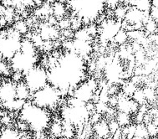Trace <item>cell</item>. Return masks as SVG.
<instances>
[{"label": "cell", "instance_id": "obj_1", "mask_svg": "<svg viewBox=\"0 0 158 139\" xmlns=\"http://www.w3.org/2000/svg\"><path fill=\"white\" fill-rule=\"evenodd\" d=\"M69 9L82 23H93L106 9V0H68Z\"/></svg>", "mask_w": 158, "mask_h": 139}, {"label": "cell", "instance_id": "obj_2", "mask_svg": "<svg viewBox=\"0 0 158 139\" xmlns=\"http://www.w3.org/2000/svg\"><path fill=\"white\" fill-rule=\"evenodd\" d=\"M19 112L20 121L35 133H44L49 127L50 116L48 110L38 107L30 101H27Z\"/></svg>", "mask_w": 158, "mask_h": 139}, {"label": "cell", "instance_id": "obj_3", "mask_svg": "<svg viewBox=\"0 0 158 139\" xmlns=\"http://www.w3.org/2000/svg\"><path fill=\"white\" fill-rule=\"evenodd\" d=\"M58 64L63 69L70 85V90L75 89L83 81L85 76L84 58L74 51H68L58 59Z\"/></svg>", "mask_w": 158, "mask_h": 139}, {"label": "cell", "instance_id": "obj_4", "mask_svg": "<svg viewBox=\"0 0 158 139\" xmlns=\"http://www.w3.org/2000/svg\"><path fill=\"white\" fill-rule=\"evenodd\" d=\"M22 37L15 29L1 31L0 35V58L10 61L14 55L20 50Z\"/></svg>", "mask_w": 158, "mask_h": 139}, {"label": "cell", "instance_id": "obj_5", "mask_svg": "<svg viewBox=\"0 0 158 139\" xmlns=\"http://www.w3.org/2000/svg\"><path fill=\"white\" fill-rule=\"evenodd\" d=\"M62 93L49 84L40 90L32 93L30 102L38 107L49 110L54 108L60 102Z\"/></svg>", "mask_w": 158, "mask_h": 139}, {"label": "cell", "instance_id": "obj_6", "mask_svg": "<svg viewBox=\"0 0 158 139\" xmlns=\"http://www.w3.org/2000/svg\"><path fill=\"white\" fill-rule=\"evenodd\" d=\"M23 81L29 87L30 91L34 93L49 84L48 71L44 67L35 65L23 75Z\"/></svg>", "mask_w": 158, "mask_h": 139}, {"label": "cell", "instance_id": "obj_7", "mask_svg": "<svg viewBox=\"0 0 158 139\" xmlns=\"http://www.w3.org/2000/svg\"><path fill=\"white\" fill-rule=\"evenodd\" d=\"M38 55L29 54L19 50L9 61V66L14 72L25 74L29 70L37 65Z\"/></svg>", "mask_w": 158, "mask_h": 139}, {"label": "cell", "instance_id": "obj_8", "mask_svg": "<svg viewBox=\"0 0 158 139\" xmlns=\"http://www.w3.org/2000/svg\"><path fill=\"white\" fill-rule=\"evenodd\" d=\"M61 115L64 120L69 122L75 127L81 126L89 119V112L86 108L85 104L79 107H71L68 105L63 107Z\"/></svg>", "mask_w": 158, "mask_h": 139}, {"label": "cell", "instance_id": "obj_9", "mask_svg": "<svg viewBox=\"0 0 158 139\" xmlns=\"http://www.w3.org/2000/svg\"><path fill=\"white\" fill-rule=\"evenodd\" d=\"M47 71L49 84L60 91L62 95L64 93H68L70 90V85L65 73L60 66V65L57 63L55 66L49 68Z\"/></svg>", "mask_w": 158, "mask_h": 139}, {"label": "cell", "instance_id": "obj_10", "mask_svg": "<svg viewBox=\"0 0 158 139\" xmlns=\"http://www.w3.org/2000/svg\"><path fill=\"white\" fill-rule=\"evenodd\" d=\"M97 88L98 85L95 79H89L75 87L73 90V96L86 104L94 99L95 91L97 90Z\"/></svg>", "mask_w": 158, "mask_h": 139}, {"label": "cell", "instance_id": "obj_11", "mask_svg": "<svg viewBox=\"0 0 158 139\" xmlns=\"http://www.w3.org/2000/svg\"><path fill=\"white\" fill-rule=\"evenodd\" d=\"M121 26H122V23L121 21L119 20L110 19L106 22H104L101 25V33H100L101 40L109 41L113 40L118 31L121 29Z\"/></svg>", "mask_w": 158, "mask_h": 139}, {"label": "cell", "instance_id": "obj_12", "mask_svg": "<svg viewBox=\"0 0 158 139\" xmlns=\"http://www.w3.org/2000/svg\"><path fill=\"white\" fill-rule=\"evenodd\" d=\"M16 97V83L12 80L3 81L0 85V100L2 104L12 102Z\"/></svg>", "mask_w": 158, "mask_h": 139}, {"label": "cell", "instance_id": "obj_13", "mask_svg": "<svg viewBox=\"0 0 158 139\" xmlns=\"http://www.w3.org/2000/svg\"><path fill=\"white\" fill-rule=\"evenodd\" d=\"M122 67L117 61H113L106 65L105 75L107 81L110 84H116L122 78Z\"/></svg>", "mask_w": 158, "mask_h": 139}, {"label": "cell", "instance_id": "obj_14", "mask_svg": "<svg viewBox=\"0 0 158 139\" xmlns=\"http://www.w3.org/2000/svg\"><path fill=\"white\" fill-rule=\"evenodd\" d=\"M116 107L119 112L127 113H135L139 109V105L132 99L129 98L127 96H124L121 97H118V102Z\"/></svg>", "mask_w": 158, "mask_h": 139}, {"label": "cell", "instance_id": "obj_15", "mask_svg": "<svg viewBox=\"0 0 158 139\" xmlns=\"http://www.w3.org/2000/svg\"><path fill=\"white\" fill-rule=\"evenodd\" d=\"M91 44L89 41L76 40L72 42V51H74L83 58L84 56L89 55L91 51Z\"/></svg>", "mask_w": 158, "mask_h": 139}, {"label": "cell", "instance_id": "obj_16", "mask_svg": "<svg viewBox=\"0 0 158 139\" xmlns=\"http://www.w3.org/2000/svg\"><path fill=\"white\" fill-rule=\"evenodd\" d=\"M93 131L98 138H108L110 135L108 122L105 120H100L99 122L93 125Z\"/></svg>", "mask_w": 158, "mask_h": 139}, {"label": "cell", "instance_id": "obj_17", "mask_svg": "<svg viewBox=\"0 0 158 139\" xmlns=\"http://www.w3.org/2000/svg\"><path fill=\"white\" fill-rule=\"evenodd\" d=\"M39 35H40V37L42 38L44 41L56 39L58 37L59 30L55 26L50 25L47 23L40 27V32Z\"/></svg>", "mask_w": 158, "mask_h": 139}, {"label": "cell", "instance_id": "obj_18", "mask_svg": "<svg viewBox=\"0 0 158 139\" xmlns=\"http://www.w3.org/2000/svg\"><path fill=\"white\" fill-rule=\"evenodd\" d=\"M51 12L52 16L57 19H62L64 18H65L67 14V6L65 3H63L61 1H55V3L51 4Z\"/></svg>", "mask_w": 158, "mask_h": 139}, {"label": "cell", "instance_id": "obj_19", "mask_svg": "<svg viewBox=\"0 0 158 139\" xmlns=\"http://www.w3.org/2000/svg\"><path fill=\"white\" fill-rule=\"evenodd\" d=\"M32 92L23 81L16 83V97L27 102L30 100Z\"/></svg>", "mask_w": 158, "mask_h": 139}, {"label": "cell", "instance_id": "obj_20", "mask_svg": "<svg viewBox=\"0 0 158 139\" xmlns=\"http://www.w3.org/2000/svg\"><path fill=\"white\" fill-rule=\"evenodd\" d=\"M0 139H27L19 130L7 128L0 131Z\"/></svg>", "mask_w": 158, "mask_h": 139}, {"label": "cell", "instance_id": "obj_21", "mask_svg": "<svg viewBox=\"0 0 158 139\" xmlns=\"http://www.w3.org/2000/svg\"><path fill=\"white\" fill-rule=\"evenodd\" d=\"M129 3L131 7H134L144 14H149L152 8L151 0H131Z\"/></svg>", "mask_w": 158, "mask_h": 139}, {"label": "cell", "instance_id": "obj_22", "mask_svg": "<svg viewBox=\"0 0 158 139\" xmlns=\"http://www.w3.org/2000/svg\"><path fill=\"white\" fill-rule=\"evenodd\" d=\"M25 101H23V100L15 98L12 102L2 104V107L4 109H6V110L9 111V112H19L23 108V107L25 104Z\"/></svg>", "mask_w": 158, "mask_h": 139}, {"label": "cell", "instance_id": "obj_23", "mask_svg": "<svg viewBox=\"0 0 158 139\" xmlns=\"http://www.w3.org/2000/svg\"><path fill=\"white\" fill-rule=\"evenodd\" d=\"M116 117L115 120L118 122L119 126L121 128L127 127L128 125L131 124V114H127V113L121 112H118L116 114Z\"/></svg>", "mask_w": 158, "mask_h": 139}, {"label": "cell", "instance_id": "obj_24", "mask_svg": "<svg viewBox=\"0 0 158 139\" xmlns=\"http://www.w3.org/2000/svg\"><path fill=\"white\" fill-rule=\"evenodd\" d=\"M134 137H141V138L145 139L150 138L149 134H148V132H147V126L144 122L135 124Z\"/></svg>", "mask_w": 158, "mask_h": 139}, {"label": "cell", "instance_id": "obj_25", "mask_svg": "<svg viewBox=\"0 0 158 139\" xmlns=\"http://www.w3.org/2000/svg\"><path fill=\"white\" fill-rule=\"evenodd\" d=\"M128 40H129V38H128L127 31L126 29H122V28L118 31L117 34L115 35V37L113 39V40L115 41V43H116L117 44H121V45L127 43V41Z\"/></svg>", "mask_w": 158, "mask_h": 139}, {"label": "cell", "instance_id": "obj_26", "mask_svg": "<svg viewBox=\"0 0 158 139\" xmlns=\"http://www.w3.org/2000/svg\"><path fill=\"white\" fill-rule=\"evenodd\" d=\"M144 29L146 30V32L149 35H154L157 31V22H156L151 18L148 19V20L144 23Z\"/></svg>", "mask_w": 158, "mask_h": 139}, {"label": "cell", "instance_id": "obj_27", "mask_svg": "<svg viewBox=\"0 0 158 139\" xmlns=\"http://www.w3.org/2000/svg\"><path fill=\"white\" fill-rule=\"evenodd\" d=\"M143 93L147 102H153L156 101V91H155V88L147 86L143 89Z\"/></svg>", "mask_w": 158, "mask_h": 139}, {"label": "cell", "instance_id": "obj_28", "mask_svg": "<svg viewBox=\"0 0 158 139\" xmlns=\"http://www.w3.org/2000/svg\"><path fill=\"white\" fill-rule=\"evenodd\" d=\"M74 36L76 40H80L84 41H89L90 42L91 40V36L89 35L86 29H79L75 30L74 33Z\"/></svg>", "mask_w": 158, "mask_h": 139}, {"label": "cell", "instance_id": "obj_29", "mask_svg": "<svg viewBox=\"0 0 158 139\" xmlns=\"http://www.w3.org/2000/svg\"><path fill=\"white\" fill-rule=\"evenodd\" d=\"M49 131L50 133L55 137H60L62 136V133H63V127H62V123L58 122H53L51 125H49Z\"/></svg>", "mask_w": 158, "mask_h": 139}, {"label": "cell", "instance_id": "obj_30", "mask_svg": "<svg viewBox=\"0 0 158 139\" xmlns=\"http://www.w3.org/2000/svg\"><path fill=\"white\" fill-rule=\"evenodd\" d=\"M14 29H15L17 32H19L21 35H24L29 31V25L28 23H26L23 20L16 21L14 24Z\"/></svg>", "mask_w": 158, "mask_h": 139}, {"label": "cell", "instance_id": "obj_31", "mask_svg": "<svg viewBox=\"0 0 158 139\" xmlns=\"http://www.w3.org/2000/svg\"><path fill=\"white\" fill-rule=\"evenodd\" d=\"M131 98L132 99L134 102H136L139 106L145 104L147 102L145 96H144L143 90H141V89H136L135 91V92L132 94V96H131Z\"/></svg>", "mask_w": 158, "mask_h": 139}, {"label": "cell", "instance_id": "obj_32", "mask_svg": "<svg viewBox=\"0 0 158 139\" xmlns=\"http://www.w3.org/2000/svg\"><path fill=\"white\" fill-rule=\"evenodd\" d=\"M147 132L150 137H156L157 136V117L154 119L153 122H149L146 123Z\"/></svg>", "mask_w": 158, "mask_h": 139}, {"label": "cell", "instance_id": "obj_33", "mask_svg": "<svg viewBox=\"0 0 158 139\" xmlns=\"http://www.w3.org/2000/svg\"><path fill=\"white\" fill-rule=\"evenodd\" d=\"M137 89L136 85L134 84L132 81H130L127 82L123 86L122 91H123V95L124 96H127V97H131L132 96V94L135 92V91Z\"/></svg>", "mask_w": 158, "mask_h": 139}, {"label": "cell", "instance_id": "obj_34", "mask_svg": "<svg viewBox=\"0 0 158 139\" xmlns=\"http://www.w3.org/2000/svg\"><path fill=\"white\" fill-rule=\"evenodd\" d=\"M0 75L2 77H8L11 75V68L9 64H7L6 61L0 60Z\"/></svg>", "mask_w": 158, "mask_h": 139}, {"label": "cell", "instance_id": "obj_35", "mask_svg": "<svg viewBox=\"0 0 158 139\" xmlns=\"http://www.w3.org/2000/svg\"><path fill=\"white\" fill-rule=\"evenodd\" d=\"M127 7L124 5H118L116 8L114 9V15L116 18V19L119 21L123 20L125 15L127 14Z\"/></svg>", "mask_w": 158, "mask_h": 139}, {"label": "cell", "instance_id": "obj_36", "mask_svg": "<svg viewBox=\"0 0 158 139\" xmlns=\"http://www.w3.org/2000/svg\"><path fill=\"white\" fill-rule=\"evenodd\" d=\"M157 69V60L156 58L153 60H150L148 62L146 63L145 66L143 68V71L147 74H151L154 70H156Z\"/></svg>", "mask_w": 158, "mask_h": 139}, {"label": "cell", "instance_id": "obj_37", "mask_svg": "<svg viewBox=\"0 0 158 139\" xmlns=\"http://www.w3.org/2000/svg\"><path fill=\"white\" fill-rule=\"evenodd\" d=\"M13 6L17 8H24V7H31L35 5L34 0H12Z\"/></svg>", "mask_w": 158, "mask_h": 139}, {"label": "cell", "instance_id": "obj_38", "mask_svg": "<svg viewBox=\"0 0 158 139\" xmlns=\"http://www.w3.org/2000/svg\"><path fill=\"white\" fill-rule=\"evenodd\" d=\"M57 25L59 27V29L63 31V30H65V29H70V27H71V22H70V19H69L64 18L62 19L58 20Z\"/></svg>", "mask_w": 158, "mask_h": 139}, {"label": "cell", "instance_id": "obj_39", "mask_svg": "<svg viewBox=\"0 0 158 139\" xmlns=\"http://www.w3.org/2000/svg\"><path fill=\"white\" fill-rule=\"evenodd\" d=\"M108 127H109L110 133V135L113 136L114 134L116 133L118 131L120 130L121 127L119 126L118 122H116L115 119H111L109 122H108Z\"/></svg>", "mask_w": 158, "mask_h": 139}, {"label": "cell", "instance_id": "obj_40", "mask_svg": "<svg viewBox=\"0 0 158 139\" xmlns=\"http://www.w3.org/2000/svg\"><path fill=\"white\" fill-rule=\"evenodd\" d=\"M95 112L97 113H100V114H102L104 112H106L107 109H108V106L106 105V103H105V102H97L95 106Z\"/></svg>", "mask_w": 158, "mask_h": 139}, {"label": "cell", "instance_id": "obj_41", "mask_svg": "<svg viewBox=\"0 0 158 139\" xmlns=\"http://www.w3.org/2000/svg\"><path fill=\"white\" fill-rule=\"evenodd\" d=\"M121 1L123 0H106V7H109V9H114L118 5H120L119 3Z\"/></svg>", "mask_w": 158, "mask_h": 139}, {"label": "cell", "instance_id": "obj_42", "mask_svg": "<svg viewBox=\"0 0 158 139\" xmlns=\"http://www.w3.org/2000/svg\"><path fill=\"white\" fill-rule=\"evenodd\" d=\"M149 17L156 22H157L158 18V10L157 7H152L149 11Z\"/></svg>", "mask_w": 158, "mask_h": 139}, {"label": "cell", "instance_id": "obj_43", "mask_svg": "<svg viewBox=\"0 0 158 139\" xmlns=\"http://www.w3.org/2000/svg\"><path fill=\"white\" fill-rule=\"evenodd\" d=\"M5 19H4V18L3 17V15H2V10H1V7H0V27H3V25H5L6 24Z\"/></svg>", "mask_w": 158, "mask_h": 139}, {"label": "cell", "instance_id": "obj_44", "mask_svg": "<svg viewBox=\"0 0 158 139\" xmlns=\"http://www.w3.org/2000/svg\"><path fill=\"white\" fill-rule=\"evenodd\" d=\"M151 4H152V7H157L158 0H151Z\"/></svg>", "mask_w": 158, "mask_h": 139}, {"label": "cell", "instance_id": "obj_45", "mask_svg": "<svg viewBox=\"0 0 158 139\" xmlns=\"http://www.w3.org/2000/svg\"><path fill=\"white\" fill-rule=\"evenodd\" d=\"M119 133H120V130L118 131L116 133L114 134L112 137H111V138H110V139H120V137H118V134H119Z\"/></svg>", "mask_w": 158, "mask_h": 139}, {"label": "cell", "instance_id": "obj_46", "mask_svg": "<svg viewBox=\"0 0 158 139\" xmlns=\"http://www.w3.org/2000/svg\"><path fill=\"white\" fill-rule=\"evenodd\" d=\"M59 139H69V138H67V137H64V136H61L59 137Z\"/></svg>", "mask_w": 158, "mask_h": 139}, {"label": "cell", "instance_id": "obj_47", "mask_svg": "<svg viewBox=\"0 0 158 139\" xmlns=\"http://www.w3.org/2000/svg\"><path fill=\"white\" fill-rule=\"evenodd\" d=\"M131 139H145V138H141V137H133Z\"/></svg>", "mask_w": 158, "mask_h": 139}, {"label": "cell", "instance_id": "obj_48", "mask_svg": "<svg viewBox=\"0 0 158 139\" xmlns=\"http://www.w3.org/2000/svg\"><path fill=\"white\" fill-rule=\"evenodd\" d=\"M3 82V77L1 76V75H0V85H1V83Z\"/></svg>", "mask_w": 158, "mask_h": 139}, {"label": "cell", "instance_id": "obj_49", "mask_svg": "<svg viewBox=\"0 0 158 139\" xmlns=\"http://www.w3.org/2000/svg\"><path fill=\"white\" fill-rule=\"evenodd\" d=\"M149 139H157V137H150Z\"/></svg>", "mask_w": 158, "mask_h": 139}, {"label": "cell", "instance_id": "obj_50", "mask_svg": "<svg viewBox=\"0 0 158 139\" xmlns=\"http://www.w3.org/2000/svg\"><path fill=\"white\" fill-rule=\"evenodd\" d=\"M2 106V102H1V100H0V107Z\"/></svg>", "mask_w": 158, "mask_h": 139}, {"label": "cell", "instance_id": "obj_51", "mask_svg": "<svg viewBox=\"0 0 158 139\" xmlns=\"http://www.w3.org/2000/svg\"><path fill=\"white\" fill-rule=\"evenodd\" d=\"M95 139H103V138H98V137H96V138ZM106 139H108V138H106Z\"/></svg>", "mask_w": 158, "mask_h": 139}, {"label": "cell", "instance_id": "obj_52", "mask_svg": "<svg viewBox=\"0 0 158 139\" xmlns=\"http://www.w3.org/2000/svg\"><path fill=\"white\" fill-rule=\"evenodd\" d=\"M1 31H2V30H1V29H0V35H1Z\"/></svg>", "mask_w": 158, "mask_h": 139}]
</instances>
